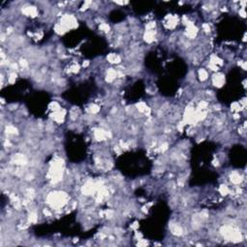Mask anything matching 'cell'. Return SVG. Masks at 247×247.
I'll list each match as a JSON object with an SVG mask.
<instances>
[{"instance_id":"2","label":"cell","mask_w":247,"mask_h":247,"mask_svg":"<svg viewBox=\"0 0 247 247\" xmlns=\"http://www.w3.org/2000/svg\"><path fill=\"white\" fill-rule=\"evenodd\" d=\"M208 76H209L208 73H207L205 70H199V77L201 79V81L207 80V79H208Z\"/></svg>"},{"instance_id":"1","label":"cell","mask_w":247,"mask_h":247,"mask_svg":"<svg viewBox=\"0 0 247 247\" xmlns=\"http://www.w3.org/2000/svg\"><path fill=\"white\" fill-rule=\"evenodd\" d=\"M224 80H225V78H224V76L222 75H220V73L214 75L213 77H212V82H213V84L217 87L222 86V84L224 83Z\"/></svg>"}]
</instances>
